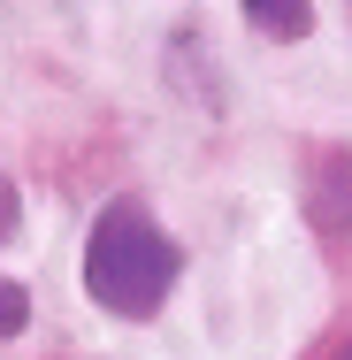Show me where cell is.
I'll return each instance as SVG.
<instances>
[{"label": "cell", "instance_id": "1", "mask_svg": "<svg viewBox=\"0 0 352 360\" xmlns=\"http://www.w3.org/2000/svg\"><path fill=\"white\" fill-rule=\"evenodd\" d=\"M184 253L138 200H107L92 238H84V291L92 307H107L115 322H153V307L176 291Z\"/></svg>", "mask_w": 352, "mask_h": 360}, {"label": "cell", "instance_id": "2", "mask_svg": "<svg viewBox=\"0 0 352 360\" xmlns=\"http://www.w3.org/2000/svg\"><path fill=\"white\" fill-rule=\"evenodd\" d=\"M306 215L322 238H345L352 230V153L345 146H322L306 161Z\"/></svg>", "mask_w": 352, "mask_h": 360}, {"label": "cell", "instance_id": "3", "mask_svg": "<svg viewBox=\"0 0 352 360\" xmlns=\"http://www.w3.org/2000/svg\"><path fill=\"white\" fill-rule=\"evenodd\" d=\"M237 8H245V23H253L261 39H276V46H291V39L314 31V0H237Z\"/></svg>", "mask_w": 352, "mask_h": 360}, {"label": "cell", "instance_id": "4", "mask_svg": "<svg viewBox=\"0 0 352 360\" xmlns=\"http://www.w3.org/2000/svg\"><path fill=\"white\" fill-rule=\"evenodd\" d=\"M23 322H31V291L15 284V276H0V345H8Z\"/></svg>", "mask_w": 352, "mask_h": 360}, {"label": "cell", "instance_id": "5", "mask_svg": "<svg viewBox=\"0 0 352 360\" xmlns=\"http://www.w3.org/2000/svg\"><path fill=\"white\" fill-rule=\"evenodd\" d=\"M15 215H23V200H15V184H8V176H0V245H8V238H15Z\"/></svg>", "mask_w": 352, "mask_h": 360}, {"label": "cell", "instance_id": "6", "mask_svg": "<svg viewBox=\"0 0 352 360\" xmlns=\"http://www.w3.org/2000/svg\"><path fill=\"white\" fill-rule=\"evenodd\" d=\"M330 360H352V330H345V338H337V345H330Z\"/></svg>", "mask_w": 352, "mask_h": 360}]
</instances>
